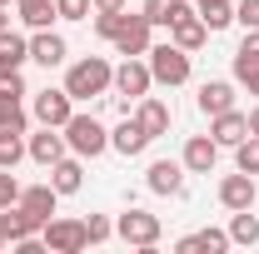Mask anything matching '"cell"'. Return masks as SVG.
Returning <instances> with one entry per match:
<instances>
[{
  "label": "cell",
  "instance_id": "1",
  "mask_svg": "<svg viewBox=\"0 0 259 254\" xmlns=\"http://www.w3.org/2000/svg\"><path fill=\"white\" fill-rule=\"evenodd\" d=\"M110 85H115V70H110V60H100V55H90V60H75L70 70H65V90H70V100L105 95Z\"/></svg>",
  "mask_w": 259,
  "mask_h": 254
},
{
  "label": "cell",
  "instance_id": "2",
  "mask_svg": "<svg viewBox=\"0 0 259 254\" xmlns=\"http://www.w3.org/2000/svg\"><path fill=\"white\" fill-rule=\"evenodd\" d=\"M65 145L80 159H95V155L110 150V130L100 125L95 115H70V120H65Z\"/></svg>",
  "mask_w": 259,
  "mask_h": 254
},
{
  "label": "cell",
  "instance_id": "3",
  "mask_svg": "<svg viewBox=\"0 0 259 254\" xmlns=\"http://www.w3.org/2000/svg\"><path fill=\"white\" fill-rule=\"evenodd\" d=\"M169 40L180 45V50H199L204 40H209V25L199 20V10L194 5H185V0H169Z\"/></svg>",
  "mask_w": 259,
  "mask_h": 254
},
{
  "label": "cell",
  "instance_id": "4",
  "mask_svg": "<svg viewBox=\"0 0 259 254\" xmlns=\"http://www.w3.org/2000/svg\"><path fill=\"white\" fill-rule=\"evenodd\" d=\"M150 75H155V85H185L190 80V50H180L175 40L150 45Z\"/></svg>",
  "mask_w": 259,
  "mask_h": 254
},
{
  "label": "cell",
  "instance_id": "5",
  "mask_svg": "<svg viewBox=\"0 0 259 254\" xmlns=\"http://www.w3.org/2000/svg\"><path fill=\"white\" fill-rule=\"evenodd\" d=\"M150 85H155V75H150V60H140V55H125L120 70H115V90H120V105H135V100L150 95Z\"/></svg>",
  "mask_w": 259,
  "mask_h": 254
},
{
  "label": "cell",
  "instance_id": "6",
  "mask_svg": "<svg viewBox=\"0 0 259 254\" xmlns=\"http://www.w3.org/2000/svg\"><path fill=\"white\" fill-rule=\"evenodd\" d=\"M115 234L135 244V249H155L160 244V215H150V209H125L120 220H115Z\"/></svg>",
  "mask_w": 259,
  "mask_h": 254
},
{
  "label": "cell",
  "instance_id": "7",
  "mask_svg": "<svg viewBox=\"0 0 259 254\" xmlns=\"http://www.w3.org/2000/svg\"><path fill=\"white\" fill-rule=\"evenodd\" d=\"M40 239H45V249H50V254H80V249H90V239H85V220H45Z\"/></svg>",
  "mask_w": 259,
  "mask_h": 254
},
{
  "label": "cell",
  "instance_id": "8",
  "mask_svg": "<svg viewBox=\"0 0 259 254\" xmlns=\"http://www.w3.org/2000/svg\"><path fill=\"white\" fill-rule=\"evenodd\" d=\"M20 100H25V80H20V75L0 80V130H15V135L30 130V115H25Z\"/></svg>",
  "mask_w": 259,
  "mask_h": 254
},
{
  "label": "cell",
  "instance_id": "9",
  "mask_svg": "<svg viewBox=\"0 0 259 254\" xmlns=\"http://www.w3.org/2000/svg\"><path fill=\"white\" fill-rule=\"evenodd\" d=\"M185 159H155L150 164V175H145V185H150V194H185Z\"/></svg>",
  "mask_w": 259,
  "mask_h": 254
},
{
  "label": "cell",
  "instance_id": "10",
  "mask_svg": "<svg viewBox=\"0 0 259 254\" xmlns=\"http://www.w3.org/2000/svg\"><path fill=\"white\" fill-rule=\"evenodd\" d=\"M75 115V100H70V90H40L35 95V120L40 125H55V130H65V120Z\"/></svg>",
  "mask_w": 259,
  "mask_h": 254
},
{
  "label": "cell",
  "instance_id": "11",
  "mask_svg": "<svg viewBox=\"0 0 259 254\" xmlns=\"http://www.w3.org/2000/svg\"><path fill=\"white\" fill-rule=\"evenodd\" d=\"M254 199H259L254 175L239 170V175H225V180H220V204H225L229 215H234V209H254Z\"/></svg>",
  "mask_w": 259,
  "mask_h": 254
},
{
  "label": "cell",
  "instance_id": "12",
  "mask_svg": "<svg viewBox=\"0 0 259 254\" xmlns=\"http://www.w3.org/2000/svg\"><path fill=\"white\" fill-rule=\"evenodd\" d=\"M55 204H60V190H55V185H25V190H20V209H25L40 229H45V220H55Z\"/></svg>",
  "mask_w": 259,
  "mask_h": 254
},
{
  "label": "cell",
  "instance_id": "13",
  "mask_svg": "<svg viewBox=\"0 0 259 254\" xmlns=\"http://www.w3.org/2000/svg\"><path fill=\"white\" fill-rule=\"evenodd\" d=\"M65 150H70V145H65V130H55V125H45L40 135H30V145H25V155H30L35 164H45V170H50L55 159H65Z\"/></svg>",
  "mask_w": 259,
  "mask_h": 254
},
{
  "label": "cell",
  "instance_id": "14",
  "mask_svg": "<svg viewBox=\"0 0 259 254\" xmlns=\"http://www.w3.org/2000/svg\"><path fill=\"white\" fill-rule=\"evenodd\" d=\"M150 20L145 15H125V25H120V35H115V50L120 55H150Z\"/></svg>",
  "mask_w": 259,
  "mask_h": 254
},
{
  "label": "cell",
  "instance_id": "15",
  "mask_svg": "<svg viewBox=\"0 0 259 254\" xmlns=\"http://www.w3.org/2000/svg\"><path fill=\"white\" fill-rule=\"evenodd\" d=\"M185 170H190V175H209V170H214V159H220V145H214V135H190V140H185Z\"/></svg>",
  "mask_w": 259,
  "mask_h": 254
},
{
  "label": "cell",
  "instance_id": "16",
  "mask_svg": "<svg viewBox=\"0 0 259 254\" xmlns=\"http://www.w3.org/2000/svg\"><path fill=\"white\" fill-rule=\"evenodd\" d=\"M135 120H140V130L150 140H160V135H169V105L155 100V95H145V100H135Z\"/></svg>",
  "mask_w": 259,
  "mask_h": 254
},
{
  "label": "cell",
  "instance_id": "17",
  "mask_svg": "<svg viewBox=\"0 0 259 254\" xmlns=\"http://www.w3.org/2000/svg\"><path fill=\"white\" fill-rule=\"evenodd\" d=\"M209 135H214V145L220 150H234L244 135H249V115H239V110H225V115H209Z\"/></svg>",
  "mask_w": 259,
  "mask_h": 254
},
{
  "label": "cell",
  "instance_id": "18",
  "mask_svg": "<svg viewBox=\"0 0 259 254\" xmlns=\"http://www.w3.org/2000/svg\"><path fill=\"white\" fill-rule=\"evenodd\" d=\"M65 55H70L65 35H55V30H35V40H30V60H40L45 70H55V65H65Z\"/></svg>",
  "mask_w": 259,
  "mask_h": 254
},
{
  "label": "cell",
  "instance_id": "19",
  "mask_svg": "<svg viewBox=\"0 0 259 254\" xmlns=\"http://www.w3.org/2000/svg\"><path fill=\"white\" fill-rule=\"evenodd\" d=\"M0 234H5V244H20V239H30V234H40V224L20 209V199L15 204H5L0 209Z\"/></svg>",
  "mask_w": 259,
  "mask_h": 254
},
{
  "label": "cell",
  "instance_id": "20",
  "mask_svg": "<svg viewBox=\"0 0 259 254\" xmlns=\"http://www.w3.org/2000/svg\"><path fill=\"white\" fill-rule=\"evenodd\" d=\"M30 60V40H20L15 30L0 35V80H10V75H20V65Z\"/></svg>",
  "mask_w": 259,
  "mask_h": 254
},
{
  "label": "cell",
  "instance_id": "21",
  "mask_svg": "<svg viewBox=\"0 0 259 254\" xmlns=\"http://www.w3.org/2000/svg\"><path fill=\"white\" fill-rule=\"evenodd\" d=\"M145 145H150V135L140 130V120L130 115L120 130H110V150H120L125 159H135V155H145Z\"/></svg>",
  "mask_w": 259,
  "mask_h": 254
},
{
  "label": "cell",
  "instance_id": "22",
  "mask_svg": "<svg viewBox=\"0 0 259 254\" xmlns=\"http://www.w3.org/2000/svg\"><path fill=\"white\" fill-rule=\"evenodd\" d=\"M175 249H180V254H225L229 249V229H199V234H185Z\"/></svg>",
  "mask_w": 259,
  "mask_h": 254
},
{
  "label": "cell",
  "instance_id": "23",
  "mask_svg": "<svg viewBox=\"0 0 259 254\" xmlns=\"http://www.w3.org/2000/svg\"><path fill=\"white\" fill-rule=\"evenodd\" d=\"M199 110H204V115L234 110V85H229V80H204V85H199Z\"/></svg>",
  "mask_w": 259,
  "mask_h": 254
},
{
  "label": "cell",
  "instance_id": "24",
  "mask_svg": "<svg viewBox=\"0 0 259 254\" xmlns=\"http://www.w3.org/2000/svg\"><path fill=\"white\" fill-rule=\"evenodd\" d=\"M50 185H55V190L60 194H80V185H85V170H80V155L70 159H55V164H50Z\"/></svg>",
  "mask_w": 259,
  "mask_h": 254
},
{
  "label": "cell",
  "instance_id": "25",
  "mask_svg": "<svg viewBox=\"0 0 259 254\" xmlns=\"http://www.w3.org/2000/svg\"><path fill=\"white\" fill-rule=\"evenodd\" d=\"M194 10H199V20L209 25V35L234 25V0H194Z\"/></svg>",
  "mask_w": 259,
  "mask_h": 254
},
{
  "label": "cell",
  "instance_id": "26",
  "mask_svg": "<svg viewBox=\"0 0 259 254\" xmlns=\"http://www.w3.org/2000/svg\"><path fill=\"white\" fill-rule=\"evenodd\" d=\"M20 20L30 30H50V20H60V10H55V0H20Z\"/></svg>",
  "mask_w": 259,
  "mask_h": 254
},
{
  "label": "cell",
  "instance_id": "27",
  "mask_svg": "<svg viewBox=\"0 0 259 254\" xmlns=\"http://www.w3.org/2000/svg\"><path fill=\"white\" fill-rule=\"evenodd\" d=\"M249 70H259V30H244L239 50H234V80H244Z\"/></svg>",
  "mask_w": 259,
  "mask_h": 254
},
{
  "label": "cell",
  "instance_id": "28",
  "mask_svg": "<svg viewBox=\"0 0 259 254\" xmlns=\"http://www.w3.org/2000/svg\"><path fill=\"white\" fill-rule=\"evenodd\" d=\"M229 244H259V220L249 209H234V220H229Z\"/></svg>",
  "mask_w": 259,
  "mask_h": 254
},
{
  "label": "cell",
  "instance_id": "29",
  "mask_svg": "<svg viewBox=\"0 0 259 254\" xmlns=\"http://www.w3.org/2000/svg\"><path fill=\"white\" fill-rule=\"evenodd\" d=\"M20 159H25V140L15 130H0V170H15Z\"/></svg>",
  "mask_w": 259,
  "mask_h": 254
},
{
  "label": "cell",
  "instance_id": "30",
  "mask_svg": "<svg viewBox=\"0 0 259 254\" xmlns=\"http://www.w3.org/2000/svg\"><path fill=\"white\" fill-rule=\"evenodd\" d=\"M234 164H239L244 175H259V135H244V140L234 145Z\"/></svg>",
  "mask_w": 259,
  "mask_h": 254
},
{
  "label": "cell",
  "instance_id": "31",
  "mask_svg": "<svg viewBox=\"0 0 259 254\" xmlns=\"http://www.w3.org/2000/svg\"><path fill=\"white\" fill-rule=\"evenodd\" d=\"M120 25H125V10H95V35L100 40H115Z\"/></svg>",
  "mask_w": 259,
  "mask_h": 254
},
{
  "label": "cell",
  "instance_id": "32",
  "mask_svg": "<svg viewBox=\"0 0 259 254\" xmlns=\"http://www.w3.org/2000/svg\"><path fill=\"white\" fill-rule=\"evenodd\" d=\"M110 234H115V224H110V215H90V220H85V239H90V244H105Z\"/></svg>",
  "mask_w": 259,
  "mask_h": 254
},
{
  "label": "cell",
  "instance_id": "33",
  "mask_svg": "<svg viewBox=\"0 0 259 254\" xmlns=\"http://www.w3.org/2000/svg\"><path fill=\"white\" fill-rule=\"evenodd\" d=\"M55 10H60V20H90V0H55Z\"/></svg>",
  "mask_w": 259,
  "mask_h": 254
},
{
  "label": "cell",
  "instance_id": "34",
  "mask_svg": "<svg viewBox=\"0 0 259 254\" xmlns=\"http://www.w3.org/2000/svg\"><path fill=\"white\" fill-rule=\"evenodd\" d=\"M15 199H20V180H15V170H0V209L15 204Z\"/></svg>",
  "mask_w": 259,
  "mask_h": 254
},
{
  "label": "cell",
  "instance_id": "35",
  "mask_svg": "<svg viewBox=\"0 0 259 254\" xmlns=\"http://www.w3.org/2000/svg\"><path fill=\"white\" fill-rule=\"evenodd\" d=\"M234 20H239L244 30H259V0H239V5H234Z\"/></svg>",
  "mask_w": 259,
  "mask_h": 254
},
{
  "label": "cell",
  "instance_id": "36",
  "mask_svg": "<svg viewBox=\"0 0 259 254\" xmlns=\"http://www.w3.org/2000/svg\"><path fill=\"white\" fill-rule=\"evenodd\" d=\"M150 25H169V0H145V10H140Z\"/></svg>",
  "mask_w": 259,
  "mask_h": 254
},
{
  "label": "cell",
  "instance_id": "37",
  "mask_svg": "<svg viewBox=\"0 0 259 254\" xmlns=\"http://www.w3.org/2000/svg\"><path fill=\"white\" fill-rule=\"evenodd\" d=\"M90 5H95V10H125L130 0H90Z\"/></svg>",
  "mask_w": 259,
  "mask_h": 254
},
{
  "label": "cell",
  "instance_id": "38",
  "mask_svg": "<svg viewBox=\"0 0 259 254\" xmlns=\"http://www.w3.org/2000/svg\"><path fill=\"white\" fill-rule=\"evenodd\" d=\"M244 85H249V95H259V70H249V75H244Z\"/></svg>",
  "mask_w": 259,
  "mask_h": 254
},
{
  "label": "cell",
  "instance_id": "39",
  "mask_svg": "<svg viewBox=\"0 0 259 254\" xmlns=\"http://www.w3.org/2000/svg\"><path fill=\"white\" fill-rule=\"evenodd\" d=\"M249 135H259V105L249 110Z\"/></svg>",
  "mask_w": 259,
  "mask_h": 254
},
{
  "label": "cell",
  "instance_id": "40",
  "mask_svg": "<svg viewBox=\"0 0 259 254\" xmlns=\"http://www.w3.org/2000/svg\"><path fill=\"white\" fill-rule=\"evenodd\" d=\"M10 30V15H5V5H0V35Z\"/></svg>",
  "mask_w": 259,
  "mask_h": 254
},
{
  "label": "cell",
  "instance_id": "41",
  "mask_svg": "<svg viewBox=\"0 0 259 254\" xmlns=\"http://www.w3.org/2000/svg\"><path fill=\"white\" fill-rule=\"evenodd\" d=\"M0 249H5V234H0Z\"/></svg>",
  "mask_w": 259,
  "mask_h": 254
},
{
  "label": "cell",
  "instance_id": "42",
  "mask_svg": "<svg viewBox=\"0 0 259 254\" xmlns=\"http://www.w3.org/2000/svg\"><path fill=\"white\" fill-rule=\"evenodd\" d=\"M0 5H10V0H0Z\"/></svg>",
  "mask_w": 259,
  "mask_h": 254
},
{
  "label": "cell",
  "instance_id": "43",
  "mask_svg": "<svg viewBox=\"0 0 259 254\" xmlns=\"http://www.w3.org/2000/svg\"><path fill=\"white\" fill-rule=\"evenodd\" d=\"M15 5H20V0H15Z\"/></svg>",
  "mask_w": 259,
  "mask_h": 254
}]
</instances>
